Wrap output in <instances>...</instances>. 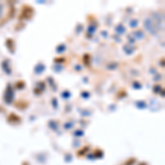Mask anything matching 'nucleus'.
Masks as SVG:
<instances>
[{
	"label": "nucleus",
	"instance_id": "f257e3e1",
	"mask_svg": "<svg viewBox=\"0 0 165 165\" xmlns=\"http://www.w3.org/2000/svg\"><path fill=\"white\" fill-rule=\"evenodd\" d=\"M34 14V9H33L31 6L29 5H24L21 9V13L19 16V19L20 20H29L31 19Z\"/></svg>",
	"mask_w": 165,
	"mask_h": 165
},
{
	"label": "nucleus",
	"instance_id": "f03ea898",
	"mask_svg": "<svg viewBox=\"0 0 165 165\" xmlns=\"http://www.w3.org/2000/svg\"><path fill=\"white\" fill-rule=\"evenodd\" d=\"M8 121L11 122V123H18V122H21V118L16 115V114H11L8 117Z\"/></svg>",
	"mask_w": 165,
	"mask_h": 165
},
{
	"label": "nucleus",
	"instance_id": "7ed1b4c3",
	"mask_svg": "<svg viewBox=\"0 0 165 165\" xmlns=\"http://www.w3.org/2000/svg\"><path fill=\"white\" fill-rule=\"evenodd\" d=\"M29 104H28V101H24V100H19L16 102V107L18 108V109H25Z\"/></svg>",
	"mask_w": 165,
	"mask_h": 165
},
{
	"label": "nucleus",
	"instance_id": "20e7f679",
	"mask_svg": "<svg viewBox=\"0 0 165 165\" xmlns=\"http://www.w3.org/2000/svg\"><path fill=\"white\" fill-rule=\"evenodd\" d=\"M7 44H8V47H9V50L13 52V51H14V49H13V40H11V39H8V40H7Z\"/></svg>",
	"mask_w": 165,
	"mask_h": 165
},
{
	"label": "nucleus",
	"instance_id": "39448f33",
	"mask_svg": "<svg viewBox=\"0 0 165 165\" xmlns=\"http://www.w3.org/2000/svg\"><path fill=\"white\" fill-rule=\"evenodd\" d=\"M88 149V147H84V149H82L80 150V152H78V155H82V154H85L86 153V150Z\"/></svg>",
	"mask_w": 165,
	"mask_h": 165
},
{
	"label": "nucleus",
	"instance_id": "423d86ee",
	"mask_svg": "<svg viewBox=\"0 0 165 165\" xmlns=\"http://www.w3.org/2000/svg\"><path fill=\"white\" fill-rule=\"evenodd\" d=\"M88 59H89V55L88 54L84 55V61H85V64L86 65H88Z\"/></svg>",
	"mask_w": 165,
	"mask_h": 165
},
{
	"label": "nucleus",
	"instance_id": "0eeeda50",
	"mask_svg": "<svg viewBox=\"0 0 165 165\" xmlns=\"http://www.w3.org/2000/svg\"><path fill=\"white\" fill-rule=\"evenodd\" d=\"M17 87H20V88H23V87H24V82H17Z\"/></svg>",
	"mask_w": 165,
	"mask_h": 165
},
{
	"label": "nucleus",
	"instance_id": "6e6552de",
	"mask_svg": "<svg viewBox=\"0 0 165 165\" xmlns=\"http://www.w3.org/2000/svg\"><path fill=\"white\" fill-rule=\"evenodd\" d=\"M55 62H63V61H65V60H63V59H55Z\"/></svg>",
	"mask_w": 165,
	"mask_h": 165
}]
</instances>
